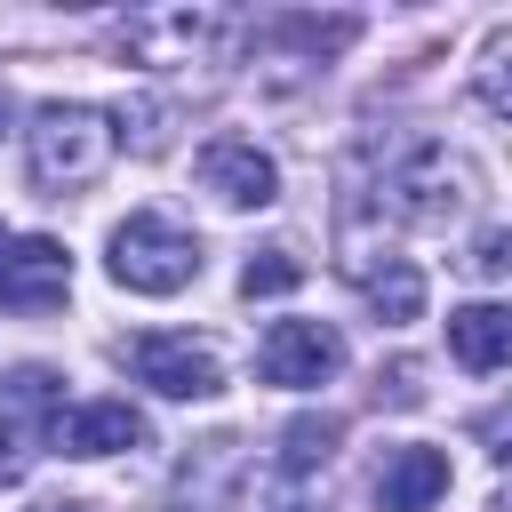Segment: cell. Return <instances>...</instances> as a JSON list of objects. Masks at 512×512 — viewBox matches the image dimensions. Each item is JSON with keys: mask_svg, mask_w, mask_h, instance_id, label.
Segmentation results:
<instances>
[{"mask_svg": "<svg viewBox=\"0 0 512 512\" xmlns=\"http://www.w3.org/2000/svg\"><path fill=\"white\" fill-rule=\"evenodd\" d=\"M448 352H456V368L496 376L504 352H512V312H504V304H464V312H448Z\"/></svg>", "mask_w": 512, "mask_h": 512, "instance_id": "obj_11", "label": "cell"}, {"mask_svg": "<svg viewBox=\"0 0 512 512\" xmlns=\"http://www.w3.org/2000/svg\"><path fill=\"white\" fill-rule=\"evenodd\" d=\"M104 160H112L104 112H88V104H40L32 112V184L40 192H80L104 176Z\"/></svg>", "mask_w": 512, "mask_h": 512, "instance_id": "obj_1", "label": "cell"}, {"mask_svg": "<svg viewBox=\"0 0 512 512\" xmlns=\"http://www.w3.org/2000/svg\"><path fill=\"white\" fill-rule=\"evenodd\" d=\"M304 280V264L288 256V248H264V256H248V272H240V296H288Z\"/></svg>", "mask_w": 512, "mask_h": 512, "instance_id": "obj_14", "label": "cell"}, {"mask_svg": "<svg viewBox=\"0 0 512 512\" xmlns=\"http://www.w3.org/2000/svg\"><path fill=\"white\" fill-rule=\"evenodd\" d=\"M200 184H208L216 200H232V208H272V200H280V168H272V152H256L248 136H208V144H200Z\"/></svg>", "mask_w": 512, "mask_h": 512, "instance_id": "obj_5", "label": "cell"}, {"mask_svg": "<svg viewBox=\"0 0 512 512\" xmlns=\"http://www.w3.org/2000/svg\"><path fill=\"white\" fill-rule=\"evenodd\" d=\"M128 368H136V384H152V392H168V400H208V392L224 384L216 352H208L200 336H168V328L136 336V344H128Z\"/></svg>", "mask_w": 512, "mask_h": 512, "instance_id": "obj_4", "label": "cell"}, {"mask_svg": "<svg viewBox=\"0 0 512 512\" xmlns=\"http://www.w3.org/2000/svg\"><path fill=\"white\" fill-rule=\"evenodd\" d=\"M392 192H400V208L408 216H424V224H440V216H456L464 208V192H472V168L464 160H448L440 144H424L400 176H392Z\"/></svg>", "mask_w": 512, "mask_h": 512, "instance_id": "obj_8", "label": "cell"}, {"mask_svg": "<svg viewBox=\"0 0 512 512\" xmlns=\"http://www.w3.org/2000/svg\"><path fill=\"white\" fill-rule=\"evenodd\" d=\"M24 464H32L24 424H16V416H0V488H16V480H24Z\"/></svg>", "mask_w": 512, "mask_h": 512, "instance_id": "obj_15", "label": "cell"}, {"mask_svg": "<svg viewBox=\"0 0 512 512\" xmlns=\"http://www.w3.org/2000/svg\"><path fill=\"white\" fill-rule=\"evenodd\" d=\"M504 264H512V256H504V232H480V248H472V272H488V280H496Z\"/></svg>", "mask_w": 512, "mask_h": 512, "instance_id": "obj_16", "label": "cell"}, {"mask_svg": "<svg viewBox=\"0 0 512 512\" xmlns=\"http://www.w3.org/2000/svg\"><path fill=\"white\" fill-rule=\"evenodd\" d=\"M352 280H360V296L376 304V320H392V328H408V320L424 312V272H416L408 256H384V264H352Z\"/></svg>", "mask_w": 512, "mask_h": 512, "instance_id": "obj_12", "label": "cell"}, {"mask_svg": "<svg viewBox=\"0 0 512 512\" xmlns=\"http://www.w3.org/2000/svg\"><path fill=\"white\" fill-rule=\"evenodd\" d=\"M336 440H344L336 416H296V424L280 432V472H320V464L336 456Z\"/></svg>", "mask_w": 512, "mask_h": 512, "instance_id": "obj_13", "label": "cell"}, {"mask_svg": "<svg viewBox=\"0 0 512 512\" xmlns=\"http://www.w3.org/2000/svg\"><path fill=\"white\" fill-rule=\"evenodd\" d=\"M48 512H96V504H48Z\"/></svg>", "mask_w": 512, "mask_h": 512, "instance_id": "obj_17", "label": "cell"}, {"mask_svg": "<svg viewBox=\"0 0 512 512\" xmlns=\"http://www.w3.org/2000/svg\"><path fill=\"white\" fill-rule=\"evenodd\" d=\"M344 368V336L328 320H272L264 344H256V376L280 384V392H312Z\"/></svg>", "mask_w": 512, "mask_h": 512, "instance_id": "obj_3", "label": "cell"}, {"mask_svg": "<svg viewBox=\"0 0 512 512\" xmlns=\"http://www.w3.org/2000/svg\"><path fill=\"white\" fill-rule=\"evenodd\" d=\"M440 496H448V456L440 448H416L408 440V448L384 456V472H376V504L384 512H432Z\"/></svg>", "mask_w": 512, "mask_h": 512, "instance_id": "obj_10", "label": "cell"}, {"mask_svg": "<svg viewBox=\"0 0 512 512\" xmlns=\"http://www.w3.org/2000/svg\"><path fill=\"white\" fill-rule=\"evenodd\" d=\"M200 272V240L160 216V208H136L128 224H112V280L136 288V296H176L184 280Z\"/></svg>", "mask_w": 512, "mask_h": 512, "instance_id": "obj_2", "label": "cell"}, {"mask_svg": "<svg viewBox=\"0 0 512 512\" xmlns=\"http://www.w3.org/2000/svg\"><path fill=\"white\" fill-rule=\"evenodd\" d=\"M216 32H224L216 8H144V16H120V48H136L144 64H184Z\"/></svg>", "mask_w": 512, "mask_h": 512, "instance_id": "obj_7", "label": "cell"}, {"mask_svg": "<svg viewBox=\"0 0 512 512\" xmlns=\"http://www.w3.org/2000/svg\"><path fill=\"white\" fill-rule=\"evenodd\" d=\"M0 128H8V96H0Z\"/></svg>", "mask_w": 512, "mask_h": 512, "instance_id": "obj_18", "label": "cell"}, {"mask_svg": "<svg viewBox=\"0 0 512 512\" xmlns=\"http://www.w3.org/2000/svg\"><path fill=\"white\" fill-rule=\"evenodd\" d=\"M48 440H56L64 456H112V448H144V416H136L128 400H88V408L56 416Z\"/></svg>", "mask_w": 512, "mask_h": 512, "instance_id": "obj_9", "label": "cell"}, {"mask_svg": "<svg viewBox=\"0 0 512 512\" xmlns=\"http://www.w3.org/2000/svg\"><path fill=\"white\" fill-rule=\"evenodd\" d=\"M72 288V256L56 240H0V304L8 312H48Z\"/></svg>", "mask_w": 512, "mask_h": 512, "instance_id": "obj_6", "label": "cell"}]
</instances>
